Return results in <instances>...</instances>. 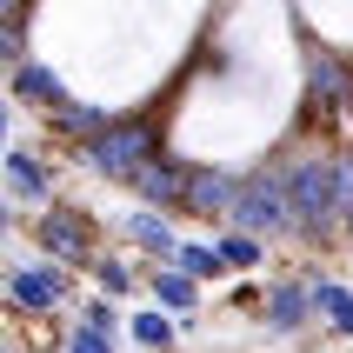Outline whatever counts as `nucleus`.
Instances as JSON below:
<instances>
[{"mask_svg": "<svg viewBox=\"0 0 353 353\" xmlns=\"http://www.w3.org/2000/svg\"><path fill=\"white\" fill-rule=\"evenodd\" d=\"M267 167L280 174L287 200H294V220H300V254L320 260L347 247V214H340V194H334V140H314V134H287L267 154Z\"/></svg>", "mask_w": 353, "mask_h": 353, "instance_id": "nucleus-1", "label": "nucleus"}, {"mask_svg": "<svg viewBox=\"0 0 353 353\" xmlns=\"http://www.w3.org/2000/svg\"><path fill=\"white\" fill-rule=\"evenodd\" d=\"M347 120H353V54L347 47H327V40H307V47H300V114H294V134L347 140Z\"/></svg>", "mask_w": 353, "mask_h": 353, "instance_id": "nucleus-2", "label": "nucleus"}, {"mask_svg": "<svg viewBox=\"0 0 353 353\" xmlns=\"http://www.w3.org/2000/svg\"><path fill=\"white\" fill-rule=\"evenodd\" d=\"M167 147H174L167 120H154V114H114L100 140L74 147V167H80V174H94L100 187H120V194H134V180L147 174V167H154Z\"/></svg>", "mask_w": 353, "mask_h": 353, "instance_id": "nucleus-3", "label": "nucleus"}, {"mask_svg": "<svg viewBox=\"0 0 353 353\" xmlns=\"http://www.w3.org/2000/svg\"><path fill=\"white\" fill-rule=\"evenodd\" d=\"M74 267H60L47 254H7V274H0V300H7V320L20 327H47V320L74 314V300L87 287H74Z\"/></svg>", "mask_w": 353, "mask_h": 353, "instance_id": "nucleus-4", "label": "nucleus"}, {"mask_svg": "<svg viewBox=\"0 0 353 353\" xmlns=\"http://www.w3.org/2000/svg\"><path fill=\"white\" fill-rule=\"evenodd\" d=\"M114 240V220H100L87 200L60 194L47 214H34V227H27V247L47 260H60V267H74L80 280H87V267H94V254Z\"/></svg>", "mask_w": 353, "mask_h": 353, "instance_id": "nucleus-5", "label": "nucleus"}, {"mask_svg": "<svg viewBox=\"0 0 353 353\" xmlns=\"http://www.w3.org/2000/svg\"><path fill=\"white\" fill-rule=\"evenodd\" d=\"M260 334L267 340H314L320 334V307H314V267H280L260 280Z\"/></svg>", "mask_w": 353, "mask_h": 353, "instance_id": "nucleus-6", "label": "nucleus"}, {"mask_svg": "<svg viewBox=\"0 0 353 353\" xmlns=\"http://www.w3.org/2000/svg\"><path fill=\"white\" fill-rule=\"evenodd\" d=\"M227 227H247V234H260L267 247H294L300 254V220H294V200H287V187H280V174L260 160V167H247V180H240V200H234V220Z\"/></svg>", "mask_w": 353, "mask_h": 353, "instance_id": "nucleus-7", "label": "nucleus"}, {"mask_svg": "<svg viewBox=\"0 0 353 353\" xmlns=\"http://www.w3.org/2000/svg\"><path fill=\"white\" fill-rule=\"evenodd\" d=\"M114 240L127 247V254H140L147 267H174L187 234H180L174 214H160V207H140V200H134L127 214H114Z\"/></svg>", "mask_w": 353, "mask_h": 353, "instance_id": "nucleus-8", "label": "nucleus"}, {"mask_svg": "<svg viewBox=\"0 0 353 353\" xmlns=\"http://www.w3.org/2000/svg\"><path fill=\"white\" fill-rule=\"evenodd\" d=\"M240 180L247 167H220V160H194V174H187V214L194 227H227L234 220V200H240Z\"/></svg>", "mask_w": 353, "mask_h": 353, "instance_id": "nucleus-9", "label": "nucleus"}, {"mask_svg": "<svg viewBox=\"0 0 353 353\" xmlns=\"http://www.w3.org/2000/svg\"><path fill=\"white\" fill-rule=\"evenodd\" d=\"M0 180H7V200H14L20 214H47L60 200V187H54V167L40 160V147H20V140H7V154H0Z\"/></svg>", "mask_w": 353, "mask_h": 353, "instance_id": "nucleus-10", "label": "nucleus"}, {"mask_svg": "<svg viewBox=\"0 0 353 353\" xmlns=\"http://www.w3.org/2000/svg\"><path fill=\"white\" fill-rule=\"evenodd\" d=\"M7 100H20V114H54V107H67L74 100V80L60 74L47 54H27L20 67H7Z\"/></svg>", "mask_w": 353, "mask_h": 353, "instance_id": "nucleus-11", "label": "nucleus"}, {"mask_svg": "<svg viewBox=\"0 0 353 353\" xmlns=\"http://www.w3.org/2000/svg\"><path fill=\"white\" fill-rule=\"evenodd\" d=\"M107 120H114V107L107 100H87V94H74L67 107H54V114H40V134L54 140V147H87V140H100L107 134Z\"/></svg>", "mask_w": 353, "mask_h": 353, "instance_id": "nucleus-12", "label": "nucleus"}, {"mask_svg": "<svg viewBox=\"0 0 353 353\" xmlns=\"http://www.w3.org/2000/svg\"><path fill=\"white\" fill-rule=\"evenodd\" d=\"M187 174H194V160L167 147V154H160L154 167L134 180V200H140V207H160V214H174V220H180V214H187Z\"/></svg>", "mask_w": 353, "mask_h": 353, "instance_id": "nucleus-13", "label": "nucleus"}, {"mask_svg": "<svg viewBox=\"0 0 353 353\" xmlns=\"http://www.w3.org/2000/svg\"><path fill=\"white\" fill-rule=\"evenodd\" d=\"M147 274H154V267H147L140 254H127L120 240H107V247L94 254V267H87V287H100V294H114V300L134 307V300L147 294Z\"/></svg>", "mask_w": 353, "mask_h": 353, "instance_id": "nucleus-14", "label": "nucleus"}, {"mask_svg": "<svg viewBox=\"0 0 353 353\" xmlns=\"http://www.w3.org/2000/svg\"><path fill=\"white\" fill-rule=\"evenodd\" d=\"M314 267V307H320V334L334 340H353V280L334 274V267H320V260H307Z\"/></svg>", "mask_w": 353, "mask_h": 353, "instance_id": "nucleus-15", "label": "nucleus"}, {"mask_svg": "<svg viewBox=\"0 0 353 353\" xmlns=\"http://www.w3.org/2000/svg\"><path fill=\"white\" fill-rule=\"evenodd\" d=\"M180 340H187V327H180V314H167V307H127V347L140 353H180Z\"/></svg>", "mask_w": 353, "mask_h": 353, "instance_id": "nucleus-16", "label": "nucleus"}, {"mask_svg": "<svg viewBox=\"0 0 353 353\" xmlns=\"http://www.w3.org/2000/svg\"><path fill=\"white\" fill-rule=\"evenodd\" d=\"M147 300L167 307V314H180V320H194L200 307H207V280H194L187 267H154V274H147Z\"/></svg>", "mask_w": 353, "mask_h": 353, "instance_id": "nucleus-17", "label": "nucleus"}, {"mask_svg": "<svg viewBox=\"0 0 353 353\" xmlns=\"http://www.w3.org/2000/svg\"><path fill=\"white\" fill-rule=\"evenodd\" d=\"M214 247H220V260H227V274H260V267H267V254H274V247H267V240L260 234H247V227H214Z\"/></svg>", "mask_w": 353, "mask_h": 353, "instance_id": "nucleus-18", "label": "nucleus"}, {"mask_svg": "<svg viewBox=\"0 0 353 353\" xmlns=\"http://www.w3.org/2000/svg\"><path fill=\"white\" fill-rule=\"evenodd\" d=\"M300 27H307V40H327L334 34V14H347V27H340V47L353 54V0H294Z\"/></svg>", "mask_w": 353, "mask_h": 353, "instance_id": "nucleus-19", "label": "nucleus"}, {"mask_svg": "<svg viewBox=\"0 0 353 353\" xmlns=\"http://www.w3.org/2000/svg\"><path fill=\"white\" fill-rule=\"evenodd\" d=\"M120 340L127 334H107V327H94V320H67L60 327V340H54V353H120Z\"/></svg>", "mask_w": 353, "mask_h": 353, "instance_id": "nucleus-20", "label": "nucleus"}, {"mask_svg": "<svg viewBox=\"0 0 353 353\" xmlns=\"http://www.w3.org/2000/svg\"><path fill=\"white\" fill-rule=\"evenodd\" d=\"M174 267H187V274L207 280V287H220V280H227V260H220V247H214V240H200V234L180 240V260H174Z\"/></svg>", "mask_w": 353, "mask_h": 353, "instance_id": "nucleus-21", "label": "nucleus"}, {"mask_svg": "<svg viewBox=\"0 0 353 353\" xmlns=\"http://www.w3.org/2000/svg\"><path fill=\"white\" fill-rule=\"evenodd\" d=\"M74 314H80V320H94V327H107V334H127V300L100 294V287H87V294L74 300Z\"/></svg>", "mask_w": 353, "mask_h": 353, "instance_id": "nucleus-22", "label": "nucleus"}, {"mask_svg": "<svg viewBox=\"0 0 353 353\" xmlns=\"http://www.w3.org/2000/svg\"><path fill=\"white\" fill-rule=\"evenodd\" d=\"M0 353H40V347H20V334H7V340H0Z\"/></svg>", "mask_w": 353, "mask_h": 353, "instance_id": "nucleus-23", "label": "nucleus"}, {"mask_svg": "<svg viewBox=\"0 0 353 353\" xmlns=\"http://www.w3.org/2000/svg\"><path fill=\"white\" fill-rule=\"evenodd\" d=\"M347 140H353V120H347Z\"/></svg>", "mask_w": 353, "mask_h": 353, "instance_id": "nucleus-24", "label": "nucleus"}, {"mask_svg": "<svg viewBox=\"0 0 353 353\" xmlns=\"http://www.w3.org/2000/svg\"><path fill=\"white\" fill-rule=\"evenodd\" d=\"M300 353H307V347H300Z\"/></svg>", "mask_w": 353, "mask_h": 353, "instance_id": "nucleus-25", "label": "nucleus"}]
</instances>
